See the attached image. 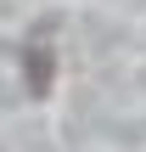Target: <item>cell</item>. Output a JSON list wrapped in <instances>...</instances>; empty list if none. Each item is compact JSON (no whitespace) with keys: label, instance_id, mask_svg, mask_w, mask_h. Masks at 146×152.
<instances>
[{"label":"cell","instance_id":"cell-1","mask_svg":"<svg viewBox=\"0 0 146 152\" xmlns=\"http://www.w3.org/2000/svg\"><path fill=\"white\" fill-rule=\"evenodd\" d=\"M23 79H28V96H51V85H56V45H51V34H34L23 45Z\"/></svg>","mask_w":146,"mask_h":152}]
</instances>
